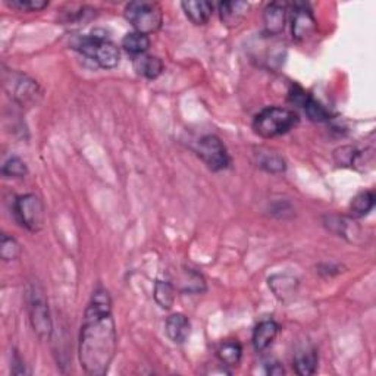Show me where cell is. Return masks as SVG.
Listing matches in <instances>:
<instances>
[{"label":"cell","instance_id":"1","mask_svg":"<svg viewBox=\"0 0 376 376\" xmlns=\"http://www.w3.org/2000/svg\"><path fill=\"white\" fill-rule=\"evenodd\" d=\"M116 353V328L112 318V303L103 288L94 294L84 314L80 334V361L91 376L107 372Z\"/></svg>","mask_w":376,"mask_h":376},{"label":"cell","instance_id":"2","mask_svg":"<svg viewBox=\"0 0 376 376\" xmlns=\"http://www.w3.org/2000/svg\"><path fill=\"white\" fill-rule=\"evenodd\" d=\"M298 123L294 111L287 107H266L253 120V129L263 138H274L288 132Z\"/></svg>","mask_w":376,"mask_h":376},{"label":"cell","instance_id":"3","mask_svg":"<svg viewBox=\"0 0 376 376\" xmlns=\"http://www.w3.org/2000/svg\"><path fill=\"white\" fill-rule=\"evenodd\" d=\"M125 18L137 33L153 34L159 31L163 22L162 9L153 2H131L125 8Z\"/></svg>","mask_w":376,"mask_h":376},{"label":"cell","instance_id":"4","mask_svg":"<svg viewBox=\"0 0 376 376\" xmlns=\"http://www.w3.org/2000/svg\"><path fill=\"white\" fill-rule=\"evenodd\" d=\"M78 51L96 60L102 68L112 69L119 64V51L118 47L107 42L102 35H93L91 39H84L78 44Z\"/></svg>","mask_w":376,"mask_h":376},{"label":"cell","instance_id":"5","mask_svg":"<svg viewBox=\"0 0 376 376\" xmlns=\"http://www.w3.org/2000/svg\"><path fill=\"white\" fill-rule=\"evenodd\" d=\"M15 215L19 224L31 233H37L44 225V204L35 194H26L15 202Z\"/></svg>","mask_w":376,"mask_h":376},{"label":"cell","instance_id":"6","mask_svg":"<svg viewBox=\"0 0 376 376\" xmlns=\"http://www.w3.org/2000/svg\"><path fill=\"white\" fill-rule=\"evenodd\" d=\"M28 312L34 332L42 339H48L52 334V319L48 312L47 301L43 291L39 287H33L28 296Z\"/></svg>","mask_w":376,"mask_h":376},{"label":"cell","instance_id":"7","mask_svg":"<svg viewBox=\"0 0 376 376\" xmlns=\"http://www.w3.org/2000/svg\"><path fill=\"white\" fill-rule=\"evenodd\" d=\"M197 154L212 171H222L229 166V154L224 143L216 136H204L200 138Z\"/></svg>","mask_w":376,"mask_h":376},{"label":"cell","instance_id":"8","mask_svg":"<svg viewBox=\"0 0 376 376\" xmlns=\"http://www.w3.org/2000/svg\"><path fill=\"white\" fill-rule=\"evenodd\" d=\"M10 82H6V89L9 90V96L14 99L18 105L24 106H34L37 105L39 99L42 97V90L39 84L34 80L28 78L27 75L14 74L10 75Z\"/></svg>","mask_w":376,"mask_h":376},{"label":"cell","instance_id":"9","mask_svg":"<svg viewBox=\"0 0 376 376\" xmlns=\"http://www.w3.org/2000/svg\"><path fill=\"white\" fill-rule=\"evenodd\" d=\"M314 30H316V21H314V17L309 6L306 3H296L293 19H291L293 37L297 42H306L312 37Z\"/></svg>","mask_w":376,"mask_h":376},{"label":"cell","instance_id":"10","mask_svg":"<svg viewBox=\"0 0 376 376\" xmlns=\"http://www.w3.org/2000/svg\"><path fill=\"white\" fill-rule=\"evenodd\" d=\"M289 102L303 107V111L306 112V115L313 123H325V120H328L331 116L330 112L326 111L318 100H314L309 93H306L298 86H294L293 90L289 91Z\"/></svg>","mask_w":376,"mask_h":376},{"label":"cell","instance_id":"11","mask_svg":"<svg viewBox=\"0 0 376 376\" xmlns=\"http://www.w3.org/2000/svg\"><path fill=\"white\" fill-rule=\"evenodd\" d=\"M250 5L242 0H233V2H222L220 5L221 21L226 27L234 28L247 18Z\"/></svg>","mask_w":376,"mask_h":376},{"label":"cell","instance_id":"12","mask_svg":"<svg viewBox=\"0 0 376 376\" xmlns=\"http://www.w3.org/2000/svg\"><path fill=\"white\" fill-rule=\"evenodd\" d=\"M287 19V8L284 3H269L263 12L265 31L271 35H278L284 31Z\"/></svg>","mask_w":376,"mask_h":376},{"label":"cell","instance_id":"13","mask_svg":"<svg viewBox=\"0 0 376 376\" xmlns=\"http://www.w3.org/2000/svg\"><path fill=\"white\" fill-rule=\"evenodd\" d=\"M165 331L172 343L183 344L187 341V338L190 337L191 325L184 314L175 313V314H171V316L166 319Z\"/></svg>","mask_w":376,"mask_h":376},{"label":"cell","instance_id":"14","mask_svg":"<svg viewBox=\"0 0 376 376\" xmlns=\"http://www.w3.org/2000/svg\"><path fill=\"white\" fill-rule=\"evenodd\" d=\"M269 288L274 291L278 300L287 303L297 294L298 281L289 275H274L269 278Z\"/></svg>","mask_w":376,"mask_h":376},{"label":"cell","instance_id":"15","mask_svg":"<svg viewBox=\"0 0 376 376\" xmlns=\"http://www.w3.org/2000/svg\"><path fill=\"white\" fill-rule=\"evenodd\" d=\"M181 6L194 26H204L211 19L213 12V5L206 2V0H190V2L181 3Z\"/></svg>","mask_w":376,"mask_h":376},{"label":"cell","instance_id":"16","mask_svg":"<svg viewBox=\"0 0 376 376\" xmlns=\"http://www.w3.org/2000/svg\"><path fill=\"white\" fill-rule=\"evenodd\" d=\"M278 331H280V326H278L276 322H274V321L260 322L253 332L254 348H256L258 351H265L266 348H269L272 346V343L275 341Z\"/></svg>","mask_w":376,"mask_h":376},{"label":"cell","instance_id":"17","mask_svg":"<svg viewBox=\"0 0 376 376\" xmlns=\"http://www.w3.org/2000/svg\"><path fill=\"white\" fill-rule=\"evenodd\" d=\"M318 368V353L313 347L298 348L294 356V369L297 375L309 376L316 372Z\"/></svg>","mask_w":376,"mask_h":376},{"label":"cell","instance_id":"18","mask_svg":"<svg viewBox=\"0 0 376 376\" xmlns=\"http://www.w3.org/2000/svg\"><path fill=\"white\" fill-rule=\"evenodd\" d=\"M134 69L138 75H143L149 80H154L162 74L163 62L156 56L150 55H140L134 57Z\"/></svg>","mask_w":376,"mask_h":376},{"label":"cell","instance_id":"19","mask_svg":"<svg viewBox=\"0 0 376 376\" xmlns=\"http://www.w3.org/2000/svg\"><path fill=\"white\" fill-rule=\"evenodd\" d=\"M258 163L266 172L271 174H281L285 171V161L283 156L266 149H260L258 152Z\"/></svg>","mask_w":376,"mask_h":376},{"label":"cell","instance_id":"20","mask_svg":"<svg viewBox=\"0 0 376 376\" xmlns=\"http://www.w3.org/2000/svg\"><path fill=\"white\" fill-rule=\"evenodd\" d=\"M123 47L128 53L140 56L147 52V48L150 47V39H149V35L137 33V31L128 33L123 40Z\"/></svg>","mask_w":376,"mask_h":376},{"label":"cell","instance_id":"21","mask_svg":"<svg viewBox=\"0 0 376 376\" xmlns=\"http://www.w3.org/2000/svg\"><path fill=\"white\" fill-rule=\"evenodd\" d=\"M242 356V348L237 341H226L220 350H217V357L225 366H237Z\"/></svg>","mask_w":376,"mask_h":376},{"label":"cell","instance_id":"22","mask_svg":"<svg viewBox=\"0 0 376 376\" xmlns=\"http://www.w3.org/2000/svg\"><path fill=\"white\" fill-rule=\"evenodd\" d=\"M375 206V194L372 191H363L353 199L350 204V211L356 217L366 216Z\"/></svg>","mask_w":376,"mask_h":376},{"label":"cell","instance_id":"23","mask_svg":"<svg viewBox=\"0 0 376 376\" xmlns=\"http://www.w3.org/2000/svg\"><path fill=\"white\" fill-rule=\"evenodd\" d=\"M154 300L162 309H171L175 301V288L172 284L157 281L154 284Z\"/></svg>","mask_w":376,"mask_h":376},{"label":"cell","instance_id":"24","mask_svg":"<svg viewBox=\"0 0 376 376\" xmlns=\"http://www.w3.org/2000/svg\"><path fill=\"white\" fill-rule=\"evenodd\" d=\"M21 254V246L19 242L9 235H2V241H0V256L3 260H15Z\"/></svg>","mask_w":376,"mask_h":376},{"label":"cell","instance_id":"25","mask_svg":"<svg viewBox=\"0 0 376 376\" xmlns=\"http://www.w3.org/2000/svg\"><path fill=\"white\" fill-rule=\"evenodd\" d=\"M2 174L5 177H12V178H22L28 174L27 165L24 163L19 157H10L9 161L5 162L2 168Z\"/></svg>","mask_w":376,"mask_h":376},{"label":"cell","instance_id":"26","mask_svg":"<svg viewBox=\"0 0 376 376\" xmlns=\"http://www.w3.org/2000/svg\"><path fill=\"white\" fill-rule=\"evenodd\" d=\"M357 154L359 152L355 147L344 145V147H339L334 152V159L339 166H355Z\"/></svg>","mask_w":376,"mask_h":376},{"label":"cell","instance_id":"27","mask_svg":"<svg viewBox=\"0 0 376 376\" xmlns=\"http://www.w3.org/2000/svg\"><path fill=\"white\" fill-rule=\"evenodd\" d=\"M8 5L22 12H39L47 8L48 2L46 0H12V2H8Z\"/></svg>","mask_w":376,"mask_h":376},{"label":"cell","instance_id":"28","mask_svg":"<svg viewBox=\"0 0 376 376\" xmlns=\"http://www.w3.org/2000/svg\"><path fill=\"white\" fill-rule=\"evenodd\" d=\"M12 372L17 373V375H22V373H26V366L22 365V360L15 355L14 360H12Z\"/></svg>","mask_w":376,"mask_h":376},{"label":"cell","instance_id":"29","mask_svg":"<svg viewBox=\"0 0 376 376\" xmlns=\"http://www.w3.org/2000/svg\"><path fill=\"white\" fill-rule=\"evenodd\" d=\"M268 373L269 375H284V369H283V366L278 365V363H275L272 368L268 369Z\"/></svg>","mask_w":376,"mask_h":376}]
</instances>
